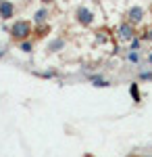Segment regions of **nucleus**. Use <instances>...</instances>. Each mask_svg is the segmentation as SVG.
Returning <instances> with one entry per match:
<instances>
[{
    "instance_id": "f257e3e1",
    "label": "nucleus",
    "mask_w": 152,
    "mask_h": 157,
    "mask_svg": "<svg viewBox=\"0 0 152 157\" xmlns=\"http://www.w3.org/2000/svg\"><path fill=\"white\" fill-rule=\"evenodd\" d=\"M34 21H27V19H17L15 23L9 27V36H11L13 42H23V40H29L34 36Z\"/></svg>"
},
{
    "instance_id": "f03ea898",
    "label": "nucleus",
    "mask_w": 152,
    "mask_h": 157,
    "mask_svg": "<svg viewBox=\"0 0 152 157\" xmlns=\"http://www.w3.org/2000/svg\"><path fill=\"white\" fill-rule=\"evenodd\" d=\"M94 17H96V15H94L88 6H83V4L75 9V21L81 25V27H90V25L94 23Z\"/></svg>"
},
{
    "instance_id": "7ed1b4c3",
    "label": "nucleus",
    "mask_w": 152,
    "mask_h": 157,
    "mask_svg": "<svg viewBox=\"0 0 152 157\" xmlns=\"http://www.w3.org/2000/svg\"><path fill=\"white\" fill-rule=\"evenodd\" d=\"M117 36H119V40H123V42H131L133 38L138 36L136 25H131L129 21H123V23L117 27Z\"/></svg>"
},
{
    "instance_id": "20e7f679",
    "label": "nucleus",
    "mask_w": 152,
    "mask_h": 157,
    "mask_svg": "<svg viewBox=\"0 0 152 157\" xmlns=\"http://www.w3.org/2000/svg\"><path fill=\"white\" fill-rule=\"evenodd\" d=\"M144 17H146L144 6H140V4H133V6L127 11V15H125V21H129L131 25H140L142 21H144Z\"/></svg>"
},
{
    "instance_id": "39448f33",
    "label": "nucleus",
    "mask_w": 152,
    "mask_h": 157,
    "mask_svg": "<svg viewBox=\"0 0 152 157\" xmlns=\"http://www.w3.org/2000/svg\"><path fill=\"white\" fill-rule=\"evenodd\" d=\"M15 13H17L15 2H11V0H2V2H0V19H2V21L15 19Z\"/></svg>"
},
{
    "instance_id": "423d86ee",
    "label": "nucleus",
    "mask_w": 152,
    "mask_h": 157,
    "mask_svg": "<svg viewBox=\"0 0 152 157\" xmlns=\"http://www.w3.org/2000/svg\"><path fill=\"white\" fill-rule=\"evenodd\" d=\"M48 17H50V11H48V6H42V9H38V11L34 13V23H35V25L48 23Z\"/></svg>"
},
{
    "instance_id": "0eeeda50",
    "label": "nucleus",
    "mask_w": 152,
    "mask_h": 157,
    "mask_svg": "<svg viewBox=\"0 0 152 157\" xmlns=\"http://www.w3.org/2000/svg\"><path fill=\"white\" fill-rule=\"evenodd\" d=\"M50 32H52V27H50L48 23L35 25V27H34V38H35V40H38V38H46L48 34H50Z\"/></svg>"
},
{
    "instance_id": "6e6552de",
    "label": "nucleus",
    "mask_w": 152,
    "mask_h": 157,
    "mask_svg": "<svg viewBox=\"0 0 152 157\" xmlns=\"http://www.w3.org/2000/svg\"><path fill=\"white\" fill-rule=\"evenodd\" d=\"M65 48V38H54V40H50L48 42V52H59V50Z\"/></svg>"
},
{
    "instance_id": "1a4fd4ad",
    "label": "nucleus",
    "mask_w": 152,
    "mask_h": 157,
    "mask_svg": "<svg viewBox=\"0 0 152 157\" xmlns=\"http://www.w3.org/2000/svg\"><path fill=\"white\" fill-rule=\"evenodd\" d=\"M129 94H131V98H133L136 105L142 103V92H140V84H138V82H131V84H129Z\"/></svg>"
},
{
    "instance_id": "9d476101",
    "label": "nucleus",
    "mask_w": 152,
    "mask_h": 157,
    "mask_svg": "<svg viewBox=\"0 0 152 157\" xmlns=\"http://www.w3.org/2000/svg\"><path fill=\"white\" fill-rule=\"evenodd\" d=\"M90 80H92V84L96 86V88H108V86H110V82L104 80V78H100V75H90Z\"/></svg>"
},
{
    "instance_id": "9b49d317",
    "label": "nucleus",
    "mask_w": 152,
    "mask_h": 157,
    "mask_svg": "<svg viewBox=\"0 0 152 157\" xmlns=\"http://www.w3.org/2000/svg\"><path fill=\"white\" fill-rule=\"evenodd\" d=\"M19 48H21V52L29 55V52L34 50V40L29 38V40H23V42H19Z\"/></svg>"
},
{
    "instance_id": "f8f14e48",
    "label": "nucleus",
    "mask_w": 152,
    "mask_h": 157,
    "mask_svg": "<svg viewBox=\"0 0 152 157\" xmlns=\"http://www.w3.org/2000/svg\"><path fill=\"white\" fill-rule=\"evenodd\" d=\"M127 61L138 65V63H140V52H138V50H129V52H127Z\"/></svg>"
},
{
    "instance_id": "ddd939ff",
    "label": "nucleus",
    "mask_w": 152,
    "mask_h": 157,
    "mask_svg": "<svg viewBox=\"0 0 152 157\" xmlns=\"http://www.w3.org/2000/svg\"><path fill=\"white\" fill-rule=\"evenodd\" d=\"M140 46H142V38L140 36H136L131 42H129V50H140Z\"/></svg>"
},
{
    "instance_id": "4468645a",
    "label": "nucleus",
    "mask_w": 152,
    "mask_h": 157,
    "mask_svg": "<svg viewBox=\"0 0 152 157\" xmlns=\"http://www.w3.org/2000/svg\"><path fill=\"white\" fill-rule=\"evenodd\" d=\"M138 80L150 82V80H152V71H140V73H138Z\"/></svg>"
},
{
    "instance_id": "2eb2a0df",
    "label": "nucleus",
    "mask_w": 152,
    "mask_h": 157,
    "mask_svg": "<svg viewBox=\"0 0 152 157\" xmlns=\"http://www.w3.org/2000/svg\"><path fill=\"white\" fill-rule=\"evenodd\" d=\"M140 38L144 40V42H152V27H148V29H146V32H144Z\"/></svg>"
},
{
    "instance_id": "dca6fc26",
    "label": "nucleus",
    "mask_w": 152,
    "mask_h": 157,
    "mask_svg": "<svg viewBox=\"0 0 152 157\" xmlns=\"http://www.w3.org/2000/svg\"><path fill=\"white\" fill-rule=\"evenodd\" d=\"M35 75H40V78H56L59 73L56 71H44V73H35Z\"/></svg>"
},
{
    "instance_id": "f3484780",
    "label": "nucleus",
    "mask_w": 152,
    "mask_h": 157,
    "mask_svg": "<svg viewBox=\"0 0 152 157\" xmlns=\"http://www.w3.org/2000/svg\"><path fill=\"white\" fill-rule=\"evenodd\" d=\"M40 2H42V4H44V6H46V4H52V2H54V0H40Z\"/></svg>"
},
{
    "instance_id": "a211bd4d",
    "label": "nucleus",
    "mask_w": 152,
    "mask_h": 157,
    "mask_svg": "<svg viewBox=\"0 0 152 157\" xmlns=\"http://www.w3.org/2000/svg\"><path fill=\"white\" fill-rule=\"evenodd\" d=\"M125 157H142V155H138V153H129V155H125Z\"/></svg>"
},
{
    "instance_id": "6ab92c4d",
    "label": "nucleus",
    "mask_w": 152,
    "mask_h": 157,
    "mask_svg": "<svg viewBox=\"0 0 152 157\" xmlns=\"http://www.w3.org/2000/svg\"><path fill=\"white\" fill-rule=\"evenodd\" d=\"M148 63H150V65H152V52H150V55H148Z\"/></svg>"
},
{
    "instance_id": "aec40b11",
    "label": "nucleus",
    "mask_w": 152,
    "mask_h": 157,
    "mask_svg": "<svg viewBox=\"0 0 152 157\" xmlns=\"http://www.w3.org/2000/svg\"><path fill=\"white\" fill-rule=\"evenodd\" d=\"M85 157H92V155H85Z\"/></svg>"
},
{
    "instance_id": "412c9836",
    "label": "nucleus",
    "mask_w": 152,
    "mask_h": 157,
    "mask_svg": "<svg viewBox=\"0 0 152 157\" xmlns=\"http://www.w3.org/2000/svg\"><path fill=\"white\" fill-rule=\"evenodd\" d=\"M0 2H2V0H0Z\"/></svg>"
}]
</instances>
